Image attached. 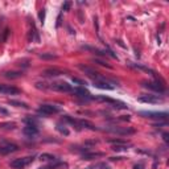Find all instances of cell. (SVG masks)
<instances>
[{"mask_svg":"<svg viewBox=\"0 0 169 169\" xmlns=\"http://www.w3.org/2000/svg\"><path fill=\"white\" fill-rule=\"evenodd\" d=\"M106 131H109L111 133H116V135H123V136H128L135 133V129L131 128V127H107Z\"/></svg>","mask_w":169,"mask_h":169,"instance_id":"1","label":"cell"},{"mask_svg":"<svg viewBox=\"0 0 169 169\" xmlns=\"http://www.w3.org/2000/svg\"><path fill=\"white\" fill-rule=\"evenodd\" d=\"M33 161V156H28V157H20V159H15L13 161H11V168L13 169H22L25 168L28 164H30Z\"/></svg>","mask_w":169,"mask_h":169,"instance_id":"2","label":"cell"},{"mask_svg":"<svg viewBox=\"0 0 169 169\" xmlns=\"http://www.w3.org/2000/svg\"><path fill=\"white\" fill-rule=\"evenodd\" d=\"M143 86L147 87V89L155 91V93L159 94H164L165 93V86L164 83L159 82V81H149V82H143Z\"/></svg>","mask_w":169,"mask_h":169,"instance_id":"3","label":"cell"},{"mask_svg":"<svg viewBox=\"0 0 169 169\" xmlns=\"http://www.w3.org/2000/svg\"><path fill=\"white\" fill-rule=\"evenodd\" d=\"M141 116L149 118V119H156V120H165L168 118V112L161 111V112H153V111H140L139 112Z\"/></svg>","mask_w":169,"mask_h":169,"instance_id":"4","label":"cell"},{"mask_svg":"<svg viewBox=\"0 0 169 169\" xmlns=\"http://www.w3.org/2000/svg\"><path fill=\"white\" fill-rule=\"evenodd\" d=\"M93 86L97 87V89H102V90H114L115 89L114 84H111L109 82V79L103 78V77H101L99 79H94L93 81Z\"/></svg>","mask_w":169,"mask_h":169,"instance_id":"5","label":"cell"},{"mask_svg":"<svg viewBox=\"0 0 169 169\" xmlns=\"http://www.w3.org/2000/svg\"><path fill=\"white\" fill-rule=\"evenodd\" d=\"M49 89H53L56 91H61V93H70V91H73L71 86L67 82H53L50 83V86H49Z\"/></svg>","mask_w":169,"mask_h":169,"instance_id":"6","label":"cell"},{"mask_svg":"<svg viewBox=\"0 0 169 169\" xmlns=\"http://www.w3.org/2000/svg\"><path fill=\"white\" fill-rule=\"evenodd\" d=\"M58 111H60V109L57 106H53V105H41L40 109H38V114L44 115V116H49V115L57 114Z\"/></svg>","mask_w":169,"mask_h":169,"instance_id":"7","label":"cell"},{"mask_svg":"<svg viewBox=\"0 0 169 169\" xmlns=\"http://www.w3.org/2000/svg\"><path fill=\"white\" fill-rule=\"evenodd\" d=\"M140 102L143 103H151V105H156V103H163L164 102V98L160 97V95H141V97L139 98Z\"/></svg>","mask_w":169,"mask_h":169,"instance_id":"8","label":"cell"},{"mask_svg":"<svg viewBox=\"0 0 169 169\" xmlns=\"http://www.w3.org/2000/svg\"><path fill=\"white\" fill-rule=\"evenodd\" d=\"M97 99H99V101H102V102H107V103H110V105H114L115 109H119V110H126L127 107H128L126 103H123L120 101H116V99H112V98L103 97V95H101V97H97Z\"/></svg>","mask_w":169,"mask_h":169,"instance_id":"9","label":"cell"},{"mask_svg":"<svg viewBox=\"0 0 169 169\" xmlns=\"http://www.w3.org/2000/svg\"><path fill=\"white\" fill-rule=\"evenodd\" d=\"M0 93L7 95H16L20 93V90L13 86H8V84H0Z\"/></svg>","mask_w":169,"mask_h":169,"instance_id":"10","label":"cell"},{"mask_svg":"<svg viewBox=\"0 0 169 169\" xmlns=\"http://www.w3.org/2000/svg\"><path fill=\"white\" fill-rule=\"evenodd\" d=\"M79 69H81L82 71L86 73V74L89 75V77H91V78H94V79H99V78L102 77L98 71H95L94 69H91V67H89V66H83V65H79Z\"/></svg>","mask_w":169,"mask_h":169,"instance_id":"11","label":"cell"},{"mask_svg":"<svg viewBox=\"0 0 169 169\" xmlns=\"http://www.w3.org/2000/svg\"><path fill=\"white\" fill-rule=\"evenodd\" d=\"M73 93L77 94V97H81L83 99H94V97H91V94L84 87H77V89L73 90Z\"/></svg>","mask_w":169,"mask_h":169,"instance_id":"12","label":"cell"},{"mask_svg":"<svg viewBox=\"0 0 169 169\" xmlns=\"http://www.w3.org/2000/svg\"><path fill=\"white\" fill-rule=\"evenodd\" d=\"M22 132H24L26 136H29V137H33V136H36L37 133H38V128H37V126L26 124V126L24 127V128H22Z\"/></svg>","mask_w":169,"mask_h":169,"instance_id":"13","label":"cell"},{"mask_svg":"<svg viewBox=\"0 0 169 169\" xmlns=\"http://www.w3.org/2000/svg\"><path fill=\"white\" fill-rule=\"evenodd\" d=\"M17 149H19V147L15 144L0 145V153H3V155H7V153H11V152H16Z\"/></svg>","mask_w":169,"mask_h":169,"instance_id":"14","label":"cell"},{"mask_svg":"<svg viewBox=\"0 0 169 169\" xmlns=\"http://www.w3.org/2000/svg\"><path fill=\"white\" fill-rule=\"evenodd\" d=\"M61 74H62V71L58 70V69H47V70L42 71V75L45 77H57Z\"/></svg>","mask_w":169,"mask_h":169,"instance_id":"15","label":"cell"},{"mask_svg":"<svg viewBox=\"0 0 169 169\" xmlns=\"http://www.w3.org/2000/svg\"><path fill=\"white\" fill-rule=\"evenodd\" d=\"M4 77L8 79H17V78H20V77H22V73L21 71H5Z\"/></svg>","mask_w":169,"mask_h":169,"instance_id":"16","label":"cell"},{"mask_svg":"<svg viewBox=\"0 0 169 169\" xmlns=\"http://www.w3.org/2000/svg\"><path fill=\"white\" fill-rule=\"evenodd\" d=\"M78 126L83 127V128H87V129H91V131H95V129H98L97 127H95L93 123L87 122V120H78Z\"/></svg>","mask_w":169,"mask_h":169,"instance_id":"17","label":"cell"},{"mask_svg":"<svg viewBox=\"0 0 169 169\" xmlns=\"http://www.w3.org/2000/svg\"><path fill=\"white\" fill-rule=\"evenodd\" d=\"M109 143L112 144V145H129L128 141H127V140H122V139H110Z\"/></svg>","mask_w":169,"mask_h":169,"instance_id":"18","label":"cell"},{"mask_svg":"<svg viewBox=\"0 0 169 169\" xmlns=\"http://www.w3.org/2000/svg\"><path fill=\"white\" fill-rule=\"evenodd\" d=\"M9 105H12V106H16V107H24V109H29V106L26 105V103L24 102H20V101H15V99H12V101H8Z\"/></svg>","mask_w":169,"mask_h":169,"instance_id":"19","label":"cell"},{"mask_svg":"<svg viewBox=\"0 0 169 169\" xmlns=\"http://www.w3.org/2000/svg\"><path fill=\"white\" fill-rule=\"evenodd\" d=\"M103 156V153H83L82 155V159L83 160H91L94 157H101Z\"/></svg>","mask_w":169,"mask_h":169,"instance_id":"20","label":"cell"},{"mask_svg":"<svg viewBox=\"0 0 169 169\" xmlns=\"http://www.w3.org/2000/svg\"><path fill=\"white\" fill-rule=\"evenodd\" d=\"M40 159L41 160H44V161H56V156L54 155H50V153H42V155L40 156Z\"/></svg>","mask_w":169,"mask_h":169,"instance_id":"21","label":"cell"},{"mask_svg":"<svg viewBox=\"0 0 169 169\" xmlns=\"http://www.w3.org/2000/svg\"><path fill=\"white\" fill-rule=\"evenodd\" d=\"M40 58H42V60H56L57 56L53 54V53H42V54H40Z\"/></svg>","mask_w":169,"mask_h":169,"instance_id":"22","label":"cell"},{"mask_svg":"<svg viewBox=\"0 0 169 169\" xmlns=\"http://www.w3.org/2000/svg\"><path fill=\"white\" fill-rule=\"evenodd\" d=\"M71 82L73 83H75V84H78V86L79 87H83V86H86V82H84V81L83 79H79V78H75V77H73V78H71Z\"/></svg>","mask_w":169,"mask_h":169,"instance_id":"23","label":"cell"},{"mask_svg":"<svg viewBox=\"0 0 169 169\" xmlns=\"http://www.w3.org/2000/svg\"><path fill=\"white\" fill-rule=\"evenodd\" d=\"M57 131H60L62 135H69V129L67 128H65V127H62V126H60V124H57Z\"/></svg>","mask_w":169,"mask_h":169,"instance_id":"24","label":"cell"},{"mask_svg":"<svg viewBox=\"0 0 169 169\" xmlns=\"http://www.w3.org/2000/svg\"><path fill=\"white\" fill-rule=\"evenodd\" d=\"M127 147H128V145H114L112 149H114V151H123V149L127 151V149H128Z\"/></svg>","mask_w":169,"mask_h":169,"instance_id":"25","label":"cell"},{"mask_svg":"<svg viewBox=\"0 0 169 169\" xmlns=\"http://www.w3.org/2000/svg\"><path fill=\"white\" fill-rule=\"evenodd\" d=\"M94 62H97V64H99L101 66H105V67H109V69H111V66L109 64H106V62H103V61H101V60H98V58H95L94 60Z\"/></svg>","mask_w":169,"mask_h":169,"instance_id":"26","label":"cell"},{"mask_svg":"<svg viewBox=\"0 0 169 169\" xmlns=\"http://www.w3.org/2000/svg\"><path fill=\"white\" fill-rule=\"evenodd\" d=\"M70 7H71V3L70 2H65L64 5H62V11H66V12H67V11L70 9Z\"/></svg>","mask_w":169,"mask_h":169,"instance_id":"27","label":"cell"},{"mask_svg":"<svg viewBox=\"0 0 169 169\" xmlns=\"http://www.w3.org/2000/svg\"><path fill=\"white\" fill-rule=\"evenodd\" d=\"M57 165H58V164H56V165H48V167H44V168H38V169H54V168L57 167Z\"/></svg>","mask_w":169,"mask_h":169,"instance_id":"28","label":"cell"},{"mask_svg":"<svg viewBox=\"0 0 169 169\" xmlns=\"http://www.w3.org/2000/svg\"><path fill=\"white\" fill-rule=\"evenodd\" d=\"M99 167H101V169H111V168L109 167V165H106V164H101Z\"/></svg>","mask_w":169,"mask_h":169,"instance_id":"29","label":"cell"},{"mask_svg":"<svg viewBox=\"0 0 169 169\" xmlns=\"http://www.w3.org/2000/svg\"><path fill=\"white\" fill-rule=\"evenodd\" d=\"M133 169H143V165H141V164L135 165V167H133Z\"/></svg>","mask_w":169,"mask_h":169,"instance_id":"30","label":"cell"},{"mask_svg":"<svg viewBox=\"0 0 169 169\" xmlns=\"http://www.w3.org/2000/svg\"><path fill=\"white\" fill-rule=\"evenodd\" d=\"M163 136H164V140H165V141H167V143H168V133H164Z\"/></svg>","mask_w":169,"mask_h":169,"instance_id":"31","label":"cell"},{"mask_svg":"<svg viewBox=\"0 0 169 169\" xmlns=\"http://www.w3.org/2000/svg\"><path fill=\"white\" fill-rule=\"evenodd\" d=\"M0 112H3V114H8V112H7V110H4V109H2V107H0Z\"/></svg>","mask_w":169,"mask_h":169,"instance_id":"32","label":"cell"},{"mask_svg":"<svg viewBox=\"0 0 169 169\" xmlns=\"http://www.w3.org/2000/svg\"><path fill=\"white\" fill-rule=\"evenodd\" d=\"M40 17H41V20H44V11H42V12L40 13Z\"/></svg>","mask_w":169,"mask_h":169,"instance_id":"33","label":"cell"}]
</instances>
